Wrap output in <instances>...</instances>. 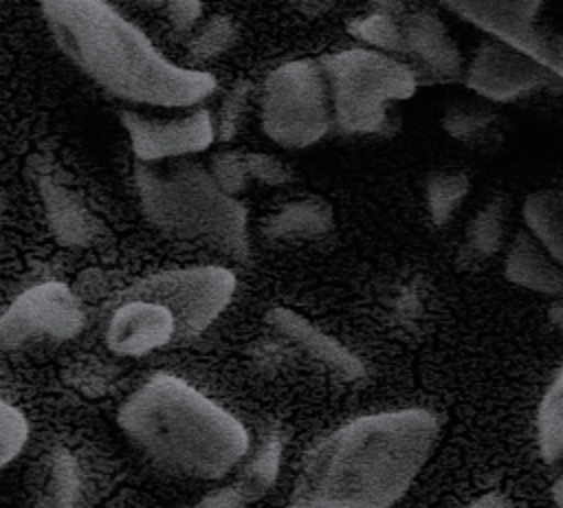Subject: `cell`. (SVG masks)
<instances>
[{"mask_svg": "<svg viewBox=\"0 0 563 508\" xmlns=\"http://www.w3.org/2000/svg\"><path fill=\"white\" fill-rule=\"evenodd\" d=\"M438 420L424 409L356 418L303 462L286 508H389L427 462Z\"/></svg>", "mask_w": 563, "mask_h": 508, "instance_id": "1", "label": "cell"}, {"mask_svg": "<svg viewBox=\"0 0 563 508\" xmlns=\"http://www.w3.org/2000/svg\"><path fill=\"white\" fill-rule=\"evenodd\" d=\"M62 51L108 92L150 106H191L213 92L205 70L180 68L106 0H42Z\"/></svg>", "mask_w": 563, "mask_h": 508, "instance_id": "2", "label": "cell"}, {"mask_svg": "<svg viewBox=\"0 0 563 508\" xmlns=\"http://www.w3.org/2000/svg\"><path fill=\"white\" fill-rule=\"evenodd\" d=\"M125 435L161 466L218 479L249 449L246 429L183 378L156 374L121 407Z\"/></svg>", "mask_w": 563, "mask_h": 508, "instance_id": "3", "label": "cell"}, {"mask_svg": "<svg viewBox=\"0 0 563 508\" xmlns=\"http://www.w3.org/2000/svg\"><path fill=\"white\" fill-rule=\"evenodd\" d=\"M136 189L145 216L158 229L202 242L235 259L249 255L244 207L224 194L198 163H178L165 172L141 163Z\"/></svg>", "mask_w": 563, "mask_h": 508, "instance_id": "4", "label": "cell"}, {"mask_svg": "<svg viewBox=\"0 0 563 508\" xmlns=\"http://www.w3.org/2000/svg\"><path fill=\"white\" fill-rule=\"evenodd\" d=\"M332 106V125L345 134H391L396 106L416 90L413 70L383 51L347 48L319 59Z\"/></svg>", "mask_w": 563, "mask_h": 508, "instance_id": "5", "label": "cell"}, {"mask_svg": "<svg viewBox=\"0 0 563 508\" xmlns=\"http://www.w3.org/2000/svg\"><path fill=\"white\" fill-rule=\"evenodd\" d=\"M262 128L284 147H308L330 132L332 106L319 59L286 62L266 77Z\"/></svg>", "mask_w": 563, "mask_h": 508, "instance_id": "6", "label": "cell"}, {"mask_svg": "<svg viewBox=\"0 0 563 508\" xmlns=\"http://www.w3.org/2000/svg\"><path fill=\"white\" fill-rule=\"evenodd\" d=\"M235 277L222 266L180 268L152 275L134 284L125 295L163 303L176 319L178 341H187L207 330L229 306Z\"/></svg>", "mask_w": 563, "mask_h": 508, "instance_id": "7", "label": "cell"}, {"mask_svg": "<svg viewBox=\"0 0 563 508\" xmlns=\"http://www.w3.org/2000/svg\"><path fill=\"white\" fill-rule=\"evenodd\" d=\"M84 325V310L73 290L46 281L22 292L0 317V347H18L40 339H70Z\"/></svg>", "mask_w": 563, "mask_h": 508, "instance_id": "8", "label": "cell"}, {"mask_svg": "<svg viewBox=\"0 0 563 508\" xmlns=\"http://www.w3.org/2000/svg\"><path fill=\"white\" fill-rule=\"evenodd\" d=\"M561 77L519 48L493 40L484 42L466 68V86L488 101H512Z\"/></svg>", "mask_w": 563, "mask_h": 508, "instance_id": "9", "label": "cell"}, {"mask_svg": "<svg viewBox=\"0 0 563 508\" xmlns=\"http://www.w3.org/2000/svg\"><path fill=\"white\" fill-rule=\"evenodd\" d=\"M121 121L141 163L202 152L216 136V128L207 110H196L194 114L172 121H154L134 112H123Z\"/></svg>", "mask_w": 563, "mask_h": 508, "instance_id": "10", "label": "cell"}, {"mask_svg": "<svg viewBox=\"0 0 563 508\" xmlns=\"http://www.w3.org/2000/svg\"><path fill=\"white\" fill-rule=\"evenodd\" d=\"M172 341H178L174 314L158 301L123 292L121 303L108 321V347L114 354L143 356Z\"/></svg>", "mask_w": 563, "mask_h": 508, "instance_id": "11", "label": "cell"}, {"mask_svg": "<svg viewBox=\"0 0 563 508\" xmlns=\"http://www.w3.org/2000/svg\"><path fill=\"white\" fill-rule=\"evenodd\" d=\"M402 53L416 57L422 68V81H453L462 73V55L446 26L431 11L400 13Z\"/></svg>", "mask_w": 563, "mask_h": 508, "instance_id": "12", "label": "cell"}, {"mask_svg": "<svg viewBox=\"0 0 563 508\" xmlns=\"http://www.w3.org/2000/svg\"><path fill=\"white\" fill-rule=\"evenodd\" d=\"M266 319L279 334L290 339L297 347H301L306 354H310L319 363L334 369L339 376L347 380L363 376V365L350 350H345L339 341L317 330L297 312L288 308H273Z\"/></svg>", "mask_w": 563, "mask_h": 508, "instance_id": "13", "label": "cell"}, {"mask_svg": "<svg viewBox=\"0 0 563 508\" xmlns=\"http://www.w3.org/2000/svg\"><path fill=\"white\" fill-rule=\"evenodd\" d=\"M506 277L517 286L545 295H561L563 288L561 262L530 231L515 235L506 255Z\"/></svg>", "mask_w": 563, "mask_h": 508, "instance_id": "14", "label": "cell"}, {"mask_svg": "<svg viewBox=\"0 0 563 508\" xmlns=\"http://www.w3.org/2000/svg\"><path fill=\"white\" fill-rule=\"evenodd\" d=\"M334 216L332 207L321 198H303L290 205H284L277 213H273L264 231L268 238L277 240H310L321 238L332 231Z\"/></svg>", "mask_w": 563, "mask_h": 508, "instance_id": "15", "label": "cell"}, {"mask_svg": "<svg viewBox=\"0 0 563 508\" xmlns=\"http://www.w3.org/2000/svg\"><path fill=\"white\" fill-rule=\"evenodd\" d=\"M42 196L57 238L66 244H86L92 235V218L79 198L55 183L51 176L42 178Z\"/></svg>", "mask_w": 563, "mask_h": 508, "instance_id": "16", "label": "cell"}, {"mask_svg": "<svg viewBox=\"0 0 563 508\" xmlns=\"http://www.w3.org/2000/svg\"><path fill=\"white\" fill-rule=\"evenodd\" d=\"M523 220L530 233L548 249V253L563 259V194L559 189H541L526 198Z\"/></svg>", "mask_w": 563, "mask_h": 508, "instance_id": "17", "label": "cell"}, {"mask_svg": "<svg viewBox=\"0 0 563 508\" xmlns=\"http://www.w3.org/2000/svg\"><path fill=\"white\" fill-rule=\"evenodd\" d=\"M499 114L484 101H468L462 99L453 103L444 114V130L462 143L479 145V143H493L499 139L497 132Z\"/></svg>", "mask_w": 563, "mask_h": 508, "instance_id": "18", "label": "cell"}, {"mask_svg": "<svg viewBox=\"0 0 563 508\" xmlns=\"http://www.w3.org/2000/svg\"><path fill=\"white\" fill-rule=\"evenodd\" d=\"M402 11L405 7L398 0H378L369 13L354 18L347 29L354 37H358L367 46L402 53V37H400Z\"/></svg>", "mask_w": 563, "mask_h": 508, "instance_id": "19", "label": "cell"}, {"mask_svg": "<svg viewBox=\"0 0 563 508\" xmlns=\"http://www.w3.org/2000/svg\"><path fill=\"white\" fill-rule=\"evenodd\" d=\"M539 446L545 462H559L563 453V374L556 372L537 416Z\"/></svg>", "mask_w": 563, "mask_h": 508, "instance_id": "20", "label": "cell"}, {"mask_svg": "<svg viewBox=\"0 0 563 508\" xmlns=\"http://www.w3.org/2000/svg\"><path fill=\"white\" fill-rule=\"evenodd\" d=\"M468 191V178L462 172H435L427 183L431 218L438 227L446 224Z\"/></svg>", "mask_w": 563, "mask_h": 508, "instance_id": "21", "label": "cell"}, {"mask_svg": "<svg viewBox=\"0 0 563 508\" xmlns=\"http://www.w3.org/2000/svg\"><path fill=\"white\" fill-rule=\"evenodd\" d=\"M279 457H282L279 440L277 438L266 440L257 451L255 460L242 473V482L235 486L238 493L244 497V501L260 497L273 484L279 468Z\"/></svg>", "mask_w": 563, "mask_h": 508, "instance_id": "22", "label": "cell"}, {"mask_svg": "<svg viewBox=\"0 0 563 508\" xmlns=\"http://www.w3.org/2000/svg\"><path fill=\"white\" fill-rule=\"evenodd\" d=\"M504 235V202H488L468 224L466 246L475 255H490L499 249Z\"/></svg>", "mask_w": 563, "mask_h": 508, "instance_id": "23", "label": "cell"}, {"mask_svg": "<svg viewBox=\"0 0 563 508\" xmlns=\"http://www.w3.org/2000/svg\"><path fill=\"white\" fill-rule=\"evenodd\" d=\"M238 42V29L231 18L213 15L189 42V53L194 59H213L229 51Z\"/></svg>", "mask_w": 563, "mask_h": 508, "instance_id": "24", "label": "cell"}, {"mask_svg": "<svg viewBox=\"0 0 563 508\" xmlns=\"http://www.w3.org/2000/svg\"><path fill=\"white\" fill-rule=\"evenodd\" d=\"M77 497V471L68 455H57L53 462L51 482L44 490L40 508H75Z\"/></svg>", "mask_w": 563, "mask_h": 508, "instance_id": "25", "label": "cell"}, {"mask_svg": "<svg viewBox=\"0 0 563 508\" xmlns=\"http://www.w3.org/2000/svg\"><path fill=\"white\" fill-rule=\"evenodd\" d=\"M209 174L213 176L216 185L229 196L246 189V185L251 180L246 161H244V152H220L213 158Z\"/></svg>", "mask_w": 563, "mask_h": 508, "instance_id": "26", "label": "cell"}, {"mask_svg": "<svg viewBox=\"0 0 563 508\" xmlns=\"http://www.w3.org/2000/svg\"><path fill=\"white\" fill-rule=\"evenodd\" d=\"M249 95H251V81H238L227 92L220 106V117H218V136L222 141H229L235 136L249 106Z\"/></svg>", "mask_w": 563, "mask_h": 508, "instance_id": "27", "label": "cell"}, {"mask_svg": "<svg viewBox=\"0 0 563 508\" xmlns=\"http://www.w3.org/2000/svg\"><path fill=\"white\" fill-rule=\"evenodd\" d=\"M26 442V420L13 407L0 402V466L20 453Z\"/></svg>", "mask_w": 563, "mask_h": 508, "instance_id": "28", "label": "cell"}, {"mask_svg": "<svg viewBox=\"0 0 563 508\" xmlns=\"http://www.w3.org/2000/svg\"><path fill=\"white\" fill-rule=\"evenodd\" d=\"M244 161H246V169H249V178H255L264 185H282L290 178L288 167L271 156V154H262V152H244Z\"/></svg>", "mask_w": 563, "mask_h": 508, "instance_id": "29", "label": "cell"}, {"mask_svg": "<svg viewBox=\"0 0 563 508\" xmlns=\"http://www.w3.org/2000/svg\"><path fill=\"white\" fill-rule=\"evenodd\" d=\"M165 7H167V18L172 26L180 33L191 31V26L202 13L200 0H165Z\"/></svg>", "mask_w": 563, "mask_h": 508, "instance_id": "30", "label": "cell"}, {"mask_svg": "<svg viewBox=\"0 0 563 508\" xmlns=\"http://www.w3.org/2000/svg\"><path fill=\"white\" fill-rule=\"evenodd\" d=\"M444 7H449L451 11L460 13L462 18H466L468 22H475L477 18H482L495 0H440Z\"/></svg>", "mask_w": 563, "mask_h": 508, "instance_id": "31", "label": "cell"}, {"mask_svg": "<svg viewBox=\"0 0 563 508\" xmlns=\"http://www.w3.org/2000/svg\"><path fill=\"white\" fill-rule=\"evenodd\" d=\"M246 501L238 493V488H222L202 499L196 508H242Z\"/></svg>", "mask_w": 563, "mask_h": 508, "instance_id": "32", "label": "cell"}, {"mask_svg": "<svg viewBox=\"0 0 563 508\" xmlns=\"http://www.w3.org/2000/svg\"><path fill=\"white\" fill-rule=\"evenodd\" d=\"M292 2V7L299 11V13H303V15H308V18H317V15H323V13H328L332 7H336L341 0H290Z\"/></svg>", "mask_w": 563, "mask_h": 508, "instance_id": "33", "label": "cell"}, {"mask_svg": "<svg viewBox=\"0 0 563 508\" xmlns=\"http://www.w3.org/2000/svg\"><path fill=\"white\" fill-rule=\"evenodd\" d=\"M468 508H512V506L499 495H484L477 501H473Z\"/></svg>", "mask_w": 563, "mask_h": 508, "instance_id": "34", "label": "cell"}, {"mask_svg": "<svg viewBox=\"0 0 563 508\" xmlns=\"http://www.w3.org/2000/svg\"><path fill=\"white\" fill-rule=\"evenodd\" d=\"M136 2H143V4H161L165 0H136Z\"/></svg>", "mask_w": 563, "mask_h": 508, "instance_id": "35", "label": "cell"}]
</instances>
